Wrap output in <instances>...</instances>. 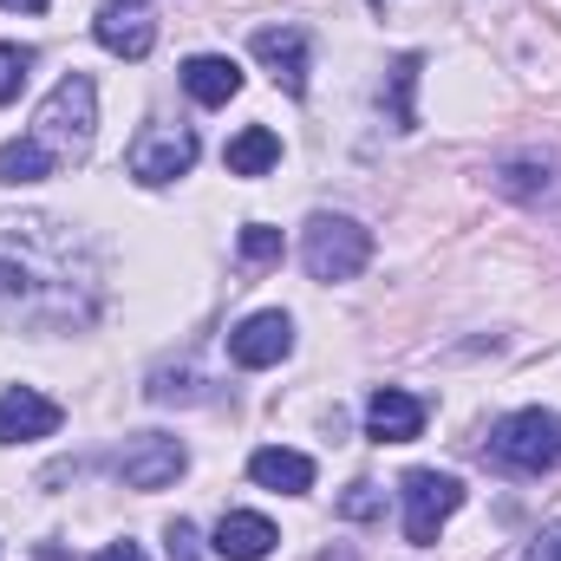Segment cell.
I'll use <instances>...</instances> for the list:
<instances>
[{
	"instance_id": "4316f807",
	"label": "cell",
	"mask_w": 561,
	"mask_h": 561,
	"mask_svg": "<svg viewBox=\"0 0 561 561\" xmlns=\"http://www.w3.org/2000/svg\"><path fill=\"white\" fill-rule=\"evenodd\" d=\"M118 7H138V0H118Z\"/></svg>"
},
{
	"instance_id": "d4e9b609",
	"label": "cell",
	"mask_w": 561,
	"mask_h": 561,
	"mask_svg": "<svg viewBox=\"0 0 561 561\" xmlns=\"http://www.w3.org/2000/svg\"><path fill=\"white\" fill-rule=\"evenodd\" d=\"M92 561H144V549L138 542H112V549H99Z\"/></svg>"
},
{
	"instance_id": "7402d4cb",
	"label": "cell",
	"mask_w": 561,
	"mask_h": 561,
	"mask_svg": "<svg viewBox=\"0 0 561 561\" xmlns=\"http://www.w3.org/2000/svg\"><path fill=\"white\" fill-rule=\"evenodd\" d=\"M340 516H346V523H373V516H386V496H379L373 483H353V490L340 496Z\"/></svg>"
},
{
	"instance_id": "cb8c5ba5",
	"label": "cell",
	"mask_w": 561,
	"mask_h": 561,
	"mask_svg": "<svg viewBox=\"0 0 561 561\" xmlns=\"http://www.w3.org/2000/svg\"><path fill=\"white\" fill-rule=\"evenodd\" d=\"M523 561H561V523H549V529L529 542V556H523Z\"/></svg>"
},
{
	"instance_id": "2e32d148",
	"label": "cell",
	"mask_w": 561,
	"mask_h": 561,
	"mask_svg": "<svg viewBox=\"0 0 561 561\" xmlns=\"http://www.w3.org/2000/svg\"><path fill=\"white\" fill-rule=\"evenodd\" d=\"M249 477H255L262 490H280V496H307V490H313V457H307V450H280V444H268V450L249 457Z\"/></svg>"
},
{
	"instance_id": "9a60e30c",
	"label": "cell",
	"mask_w": 561,
	"mask_h": 561,
	"mask_svg": "<svg viewBox=\"0 0 561 561\" xmlns=\"http://www.w3.org/2000/svg\"><path fill=\"white\" fill-rule=\"evenodd\" d=\"M92 33H99V46H105V53H118V59H144V53L157 46V26L144 20L138 7H118V0L92 20Z\"/></svg>"
},
{
	"instance_id": "e0dca14e",
	"label": "cell",
	"mask_w": 561,
	"mask_h": 561,
	"mask_svg": "<svg viewBox=\"0 0 561 561\" xmlns=\"http://www.w3.org/2000/svg\"><path fill=\"white\" fill-rule=\"evenodd\" d=\"M275 163H280V138L268 125H249V131L229 138V176H268Z\"/></svg>"
},
{
	"instance_id": "9c48e42d",
	"label": "cell",
	"mask_w": 561,
	"mask_h": 561,
	"mask_svg": "<svg viewBox=\"0 0 561 561\" xmlns=\"http://www.w3.org/2000/svg\"><path fill=\"white\" fill-rule=\"evenodd\" d=\"M59 424H66V412L46 392H33V386H7L0 392V444H39Z\"/></svg>"
},
{
	"instance_id": "7a4b0ae2",
	"label": "cell",
	"mask_w": 561,
	"mask_h": 561,
	"mask_svg": "<svg viewBox=\"0 0 561 561\" xmlns=\"http://www.w3.org/2000/svg\"><path fill=\"white\" fill-rule=\"evenodd\" d=\"M92 131H99V85L85 72H66L46 92L39 118H33V138L46 144L53 157H85L92 150Z\"/></svg>"
},
{
	"instance_id": "3957f363",
	"label": "cell",
	"mask_w": 561,
	"mask_h": 561,
	"mask_svg": "<svg viewBox=\"0 0 561 561\" xmlns=\"http://www.w3.org/2000/svg\"><path fill=\"white\" fill-rule=\"evenodd\" d=\"M490 463L496 470H516V477H542V470H556L561 463V412H542V405H529V412H510V419L490 431Z\"/></svg>"
},
{
	"instance_id": "52a82bcc",
	"label": "cell",
	"mask_w": 561,
	"mask_h": 561,
	"mask_svg": "<svg viewBox=\"0 0 561 561\" xmlns=\"http://www.w3.org/2000/svg\"><path fill=\"white\" fill-rule=\"evenodd\" d=\"M125 163H131V176H138L144 190H163V183L190 176V163H196V131H190V125H144Z\"/></svg>"
},
{
	"instance_id": "5b68a950",
	"label": "cell",
	"mask_w": 561,
	"mask_h": 561,
	"mask_svg": "<svg viewBox=\"0 0 561 561\" xmlns=\"http://www.w3.org/2000/svg\"><path fill=\"white\" fill-rule=\"evenodd\" d=\"M399 503H405V542H437V529L463 510V483L444 477V470H412L399 483Z\"/></svg>"
},
{
	"instance_id": "8992f818",
	"label": "cell",
	"mask_w": 561,
	"mask_h": 561,
	"mask_svg": "<svg viewBox=\"0 0 561 561\" xmlns=\"http://www.w3.org/2000/svg\"><path fill=\"white\" fill-rule=\"evenodd\" d=\"M183 463H190L183 437H163V431H138V437H125L118 457H112V470H118L125 490H163V483L183 477Z\"/></svg>"
},
{
	"instance_id": "484cf974",
	"label": "cell",
	"mask_w": 561,
	"mask_h": 561,
	"mask_svg": "<svg viewBox=\"0 0 561 561\" xmlns=\"http://www.w3.org/2000/svg\"><path fill=\"white\" fill-rule=\"evenodd\" d=\"M0 7H7V13H46L53 0H0Z\"/></svg>"
},
{
	"instance_id": "6da1fadb",
	"label": "cell",
	"mask_w": 561,
	"mask_h": 561,
	"mask_svg": "<svg viewBox=\"0 0 561 561\" xmlns=\"http://www.w3.org/2000/svg\"><path fill=\"white\" fill-rule=\"evenodd\" d=\"M0 320L26 333H72L99 320V262L66 222H0Z\"/></svg>"
},
{
	"instance_id": "4fadbf2b",
	"label": "cell",
	"mask_w": 561,
	"mask_h": 561,
	"mask_svg": "<svg viewBox=\"0 0 561 561\" xmlns=\"http://www.w3.org/2000/svg\"><path fill=\"white\" fill-rule=\"evenodd\" d=\"M275 523L268 516H255V510H229L222 523H216V556L222 561H262L275 556Z\"/></svg>"
},
{
	"instance_id": "ffe728a7",
	"label": "cell",
	"mask_w": 561,
	"mask_h": 561,
	"mask_svg": "<svg viewBox=\"0 0 561 561\" xmlns=\"http://www.w3.org/2000/svg\"><path fill=\"white\" fill-rule=\"evenodd\" d=\"M33 46H13V39H0V105H13L20 99V85H26V72H33Z\"/></svg>"
},
{
	"instance_id": "603a6c76",
	"label": "cell",
	"mask_w": 561,
	"mask_h": 561,
	"mask_svg": "<svg viewBox=\"0 0 561 561\" xmlns=\"http://www.w3.org/2000/svg\"><path fill=\"white\" fill-rule=\"evenodd\" d=\"M170 561H203V549H196V529H190L183 516L170 523Z\"/></svg>"
},
{
	"instance_id": "5bb4252c",
	"label": "cell",
	"mask_w": 561,
	"mask_h": 561,
	"mask_svg": "<svg viewBox=\"0 0 561 561\" xmlns=\"http://www.w3.org/2000/svg\"><path fill=\"white\" fill-rule=\"evenodd\" d=\"M183 92L196 105H229L242 92V66L222 59V53H196V59H183Z\"/></svg>"
},
{
	"instance_id": "8fae6325",
	"label": "cell",
	"mask_w": 561,
	"mask_h": 561,
	"mask_svg": "<svg viewBox=\"0 0 561 561\" xmlns=\"http://www.w3.org/2000/svg\"><path fill=\"white\" fill-rule=\"evenodd\" d=\"M419 431H424V399L399 392V386H379V392L366 399V437H379V444H412Z\"/></svg>"
},
{
	"instance_id": "d6986e66",
	"label": "cell",
	"mask_w": 561,
	"mask_h": 561,
	"mask_svg": "<svg viewBox=\"0 0 561 561\" xmlns=\"http://www.w3.org/2000/svg\"><path fill=\"white\" fill-rule=\"evenodd\" d=\"M419 72H424V53H405V59L392 66V79H386L392 131H419V105H412V92H419Z\"/></svg>"
},
{
	"instance_id": "ba28073f",
	"label": "cell",
	"mask_w": 561,
	"mask_h": 561,
	"mask_svg": "<svg viewBox=\"0 0 561 561\" xmlns=\"http://www.w3.org/2000/svg\"><path fill=\"white\" fill-rule=\"evenodd\" d=\"M294 353V320L268 307V313H249L242 327H229V359L242 366V373H262V366H280Z\"/></svg>"
},
{
	"instance_id": "277c9868",
	"label": "cell",
	"mask_w": 561,
	"mask_h": 561,
	"mask_svg": "<svg viewBox=\"0 0 561 561\" xmlns=\"http://www.w3.org/2000/svg\"><path fill=\"white\" fill-rule=\"evenodd\" d=\"M300 262L313 280H353L366 262H373V229L353 222V216H307L300 229Z\"/></svg>"
},
{
	"instance_id": "30bf717a",
	"label": "cell",
	"mask_w": 561,
	"mask_h": 561,
	"mask_svg": "<svg viewBox=\"0 0 561 561\" xmlns=\"http://www.w3.org/2000/svg\"><path fill=\"white\" fill-rule=\"evenodd\" d=\"M249 53L275 72L280 92H294V99L307 92V33H300V26H262V33L249 39Z\"/></svg>"
},
{
	"instance_id": "ac0fdd59",
	"label": "cell",
	"mask_w": 561,
	"mask_h": 561,
	"mask_svg": "<svg viewBox=\"0 0 561 561\" xmlns=\"http://www.w3.org/2000/svg\"><path fill=\"white\" fill-rule=\"evenodd\" d=\"M53 163H59V157L33 138V131H26V138H13V144H0V183H13V190H20V183H39V176H53Z\"/></svg>"
},
{
	"instance_id": "7c38bea8",
	"label": "cell",
	"mask_w": 561,
	"mask_h": 561,
	"mask_svg": "<svg viewBox=\"0 0 561 561\" xmlns=\"http://www.w3.org/2000/svg\"><path fill=\"white\" fill-rule=\"evenodd\" d=\"M490 183L510 196V203H549L561 190V176H556V157H503L496 170H490Z\"/></svg>"
},
{
	"instance_id": "44dd1931",
	"label": "cell",
	"mask_w": 561,
	"mask_h": 561,
	"mask_svg": "<svg viewBox=\"0 0 561 561\" xmlns=\"http://www.w3.org/2000/svg\"><path fill=\"white\" fill-rule=\"evenodd\" d=\"M242 262H249V268H268V262H280V229H268V222H249V229H242Z\"/></svg>"
}]
</instances>
